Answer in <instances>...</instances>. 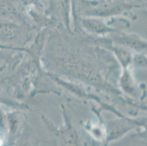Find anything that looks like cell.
Masks as SVG:
<instances>
[{
    "instance_id": "6da1fadb",
    "label": "cell",
    "mask_w": 147,
    "mask_h": 146,
    "mask_svg": "<svg viewBox=\"0 0 147 146\" xmlns=\"http://www.w3.org/2000/svg\"><path fill=\"white\" fill-rule=\"evenodd\" d=\"M2 142L1 141V140H0V145H2Z\"/></svg>"
}]
</instances>
